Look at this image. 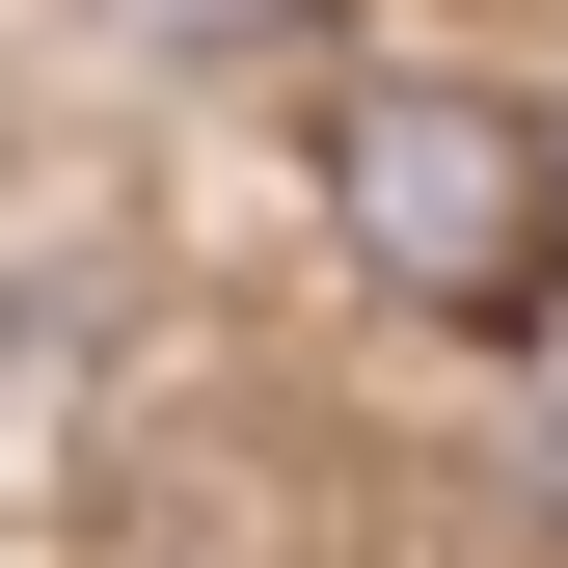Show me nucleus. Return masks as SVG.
Instances as JSON below:
<instances>
[{
	"instance_id": "f03ea898",
	"label": "nucleus",
	"mask_w": 568,
	"mask_h": 568,
	"mask_svg": "<svg viewBox=\"0 0 568 568\" xmlns=\"http://www.w3.org/2000/svg\"><path fill=\"white\" fill-rule=\"evenodd\" d=\"M135 54H244V28H298V0H109Z\"/></svg>"
},
{
	"instance_id": "f257e3e1",
	"label": "nucleus",
	"mask_w": 568,
	"mask_h": 568,
	"mask_svg": "<svg viewBox=\"0 0 568 568\" xmlns=\"http://www.w3.org/2000/svg\"><path fill=\"white\" fill-rule=\"evenodd\" d=\"M325 217H352V271H379L406 325H541V298H568V244H541V109H487V82H352V109H325Z\"/></svg>"
}]
</instances>
